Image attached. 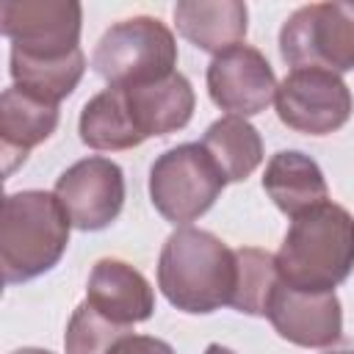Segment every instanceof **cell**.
I'll list each match as a JSON object with an SVG mask.
<instances>
[{"label":"cell","instance_id":"7a4b0ae2","mask_svg":"<svg viewBox=\"0 0 354 354\" xmlns=\"http://www.w3.org/2000/svg\"><path fill=\"white\" fill-rule=\"evenodd\" d=\"M158 288L180 313H216L235 293V249L207 230L177 227L158 257Z\"/></svg>","mask_w":354,"mask_h":354},{"label":"cell","instance_id":"d6986e66","mask_svg":"<svg viewBox=\"0 0 354 354\" xmlns=\"http://www.w3.org/2000/svg\"><path fill=\"white\" fill-rule=\"evenodd\" d=\"M8 72L14 77V86L61 105V100H66L77 88L86 72V55L83 50H75L72 55L64 58H30L11 50Z\"/></svg>","mask_w":354,"mask_h":354},{"label":"cell","instance_id":"7402d4cb","mask_svg":"<svg viewBox=\"0 0 354 354\" xmlns=\"http://www.w3.org/2000/svg\"><path fill=\"white\" fill-rule=\"evenodd\" d=\"M108 354H177L166 340L152 335H127Z\"/></svg>","mask_w":354,"mask_h":354},{"label":"cell","instance_id":"ba28073f","mask_svg":"<svg viewBox=\"0 0 354 354\" xmlns=\"http://www.w3.org/2000/svg\"><path fill=\"white\" fill-rule=\"evenodd\" d=\"M83 8L75 0H6L0 30L14 53L30 58H64L80 50Z\"/></svg>","mask_w":354,"mask_h":354},{"label":"cell","instance_id":"44dd1931","mask_svg":"<svg viewBox=\"0 0 354 354\" xmlns=\"http://www.w3.org/2000/svg\"><path fill=\"white\" fill-rule=\"evenodd\" d=\"M133 335L130 326L113 324L88 301H80L64 332L66 354H108L122 337Z\"/></svg>","mask_w":354,"mask_h":354},{"label":"cell","instance_id":"ffe728a7","mask_svg":"<svg viewBox=\"0 0 354 354\" xmlns=\"http://www.w3.org/2000/svg\"><path fill=\"white\" fill-rule=\"evenodd\" d=\"M277 282L279 274L274 254L254 246L235 249V293L230 307L246 315H266Z\"/></svg>","mask_w":354,"mask_h":354},{"label":"cell","instance_id":"9a60e30c","mask_svg":"<svg viewBox=\"0 0 354 354\" xmlns=\"http://www.w3.org/2000/svg\"><path fill=\"white\" fill-rule=\"evenodd\" d=\"M124 97H127L133 122L144 138L169 136V133L183 130L191 122L194 105H196L191 83L180 72H174L163 80L147 83V86H130V88H124Z\"/></svg>","mask_w":354,"mask_h":354},{"label":"cell","instance_id":"277c9868","mask_svg":"<svg viewBox=\"0 0 354 354\" xmlns=\"http://www.w3.org/2000/svg\"><path fill=\"white\" fill-rule=\"evenodd\" d=\"M177 41L158 17H130L113 22L91 53V69L119 88L147 86L174 75Z\"/></svg>","mask_w":354,"mask_h":354},{"label":"cell","instance_id":"cb8c5ba5","mask_svg":"<svg viewBox=\"0 0 354 354\" xmlns=\"http://www.w3.org/2000/svg\"><path fill=\"white\" fill-rule=\"evenodd\" d=\"M11 354H53V351H47V348H33V346H25V348H17V351H11Z\"/></svg>","mask_w":354,"mask_h":354},{"label":"cell","instance_id":"4fadbf2b","mask_svg":"<svg viewBox=\"0 0 354 354\" xmlns=\"http://www.w3.org/2000/svg\"><path fill=\"white\" fill-rule=\"evenodd\" d=\"M58 105L47 102L19 86H8L0 94V152L3 171L11 174L25 163L28 152L47 141L58 127Z\"/></svg>","mask_w":354,"mask_h":354},{"label":"cell","instance_id":"8992f818","mask_svg":"<svg viewBox=\"0 0 354 354\" xmlns=\"http://www.w3.org/2000/svg\"><path fill=\"white\" fill-rule=\"evenodd\" d=\"M227 180L210 160L202 144H180L155 158L149 169V199L155 210L171 221L188 227L213 207Z\"/></svg>","mask_w":354,"mask_h":354},{"label":"cell","instance_id":"8fae6325","mask_svg":"<svg viewBox=\"0 0 354 354\" xmlns=\"http://www.w3.org/2000/svg\"><path fill=\"white\" fill-rule=\"evenodd\" d=\"M266 318L282 340L301 348H329L343 337V307L335 290L310 293L277 282Z\"/></svg>","mask_w":354,"mask_h":354},{"label":"cell","instance_id":"7c38bea8","mask_svg":"<svg viewBox=\"0 0 354 354\" xmlns=\"http://www.w3.org/2000/svg\"><path fill=\"white\" fill-rule=\"evenodd\" d=\"M86 301L122 326L149 321L155 313V290L149 279L116 257H102L94 263L86 285Z\"/></svg>","mask_w":354,"mask_h":354},{"label":"cell","instance_id":"2e32d148","mask_svg":"<svg viewBox=\"0 0 354 354\" xmlns=\"http://www.w3.org/2000/svg\"><path fill=\"white\" fill-rule=\"evenodd\" d=\"M263 191L290 218L329 199V185L321 166L299 149H282L271 155L263 174Z\"/></svg>","mask_w":354,"mask_h":354},{"label":"cell","instance_id":"5bb4252c","mask_svg":"<svg viewBox=\"0 0 354 354\" xmlns=\"http://www.w3.org/2000/svg\"><path fill=\"white\" fill-rule=\"evenodd\" d=\"M174 25L196 50L218 55L243 44L249 8L241 0H180L174 6Z\"/></svg>","mask_w":354,"mask_h":354},{"label":"cell","instance_id":"ac0fdd59","mask_svg":"<svg viewBox=\"0 0 354 354\" xmlns=\"http://www.w3.org/2000/svg\"><path fill=\"white\" fill-rule=\"evenodd\" d=\"M199 144L205 147V152L210 155V160L227 183L246 180L263 163V138L254 130V124H249L241 116L216 119L205 130Z\"/></svg>","mask_w":354,"mask_h":354},{"label":"cell","instance_id":"e0dca14e","mask_svg":"<svg viewBox=\"0 0 354 354\" xmlns=\"http://www.w3.org/2000/svg\"><path fill=\"white\" fill-rule=\"evenodd\" d=\"M77 133L86 147L100 149V152L133 149L144 141L141 130L133 122L124 88H116V86L102 88L83 105Z\"/></svg>","mask_w":354,"mask_h":354},{"label":"cell","instance_id":"d4e9b609","mask_svg":"<svg viewBox=\"0 0 354 354\" xmlns=\"http://www.w3.org/2000/svg\"><path fill=\"white\" fill-rule=\"evenodd\" d=\"M332 354H354V351H332Z\"/></svg>","mask_w":354,"mask_h":354},{"label":"cell","instance_id":"9c48e42d","mask_svg":"<svg viewBox=\"0 0 354 354\" xmlns=\"http://www.w3.org/2000/svg\"><path fill=\"white\" fill-rule=\"evenodd\" d=\"M53 194L75 230L97 232L116 221V216L122 213L124 171L111 158L91 155L61 171Z\"/></svg>","mask_w":354,"mask_h":354},{"label":"cell","instance_id":"5b68a950","mask_svg":"<svg viewBox=\"0 0 354 354\" xmlns=\"http://www.w3.org/2000/svg\"><path fill=\"white\" fill-rule=\"evenodd\" d=\"M279 55L293 69H354V3H310L279 30Z\"/></svg>","mask_w":354,"mask_h":354},{"label":"cell","instance_id":"30bf717a","mask_svg":"<svg viewBox=\"0 0 354 354\" xmlns=\"http://www.w3.org/2000/svg\"><path fill=\"white\" fill-rule=\"evenodd\" d=\"M277 75L266 55L252 44L230 47L213 55L207 66V94L227 116H254L277 97Z\"/></svg>","mask_w":354,"mask_h":354},{"label":"cell","instance_id":"3957f363","mask_svg":"<svg viewBox=\"0 0 354 354\" xmlns=\"http://www.w3.org/2000/svg\"><path fill=\"white\" fill-rule=\"evenodd\" d=\"M69 227V216L64 213L55 194L39 188L8 194L3 199L0 221L3 282H30L55 268L66 252Z\"/></svg>","mask_w":354,"mask_h":354},{"label":"cell","instance_id":"6da1fadb","mask_svg":"<svg viewBox=\"0 0 354 354\" xmlns=\"http://www.w3.org/2000/svg\"><path fill=\"white\" fill-rule=\"evenodd\" d=\"M279 282L332 293L354 271V216L335 202H321L290 218L285 241L274 254Z\"/></svg>","mask_w":354,"mask_h":354},{"label":"cell","instance_id":"52a82bcc","mask_svg":"<svg viewBox=\"0 0 354 354\" xmlns=\"http://www.w3.org/2000/svg\"><path fill=\"white\" fill-rule=\"evenodd\" d=\"M274 105L285 127L304 136H329L351 119L354 97L337 72L310 66L285 75Z\"/></svg>","mask_w":354,"mask_h":354},{"label":"cell","instance_id":"603a6c76","mask_svg":"<svg viewBox=\"0 0 354 354\" xmlns=\"http://www.w3.org/2000/svg\"><path fill=\"white\" fill-rule=\"evenodd\" d=\"M205 354H235V351L227 348V346H221V343H210V346L205 348Z\"/></svg>","mask_w":354,"mask_h":354}]
</instances>
